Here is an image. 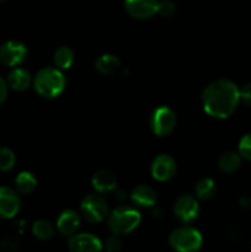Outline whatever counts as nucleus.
<instances>
[{"label": "nucleus", "instance_id": "1a4fd4ad", "mask_svg": "<svg viewBox=\"0 0 251 252\" xmlns=\"http://www.w3.org/2000/svg\"><path fill=\"white\" fill-rule=\"evenodd\" d=\"M176 161L169 154H160L155 158L150 165L153 179L157 181H169L176 174Z\"/></svg>", "mask_w": 251, "mask_h": 252}, {"label": "nucleus", "instance_id": "a211bd4d", "mask_svg": "<svg viewBox=\"0 0 251 252\" xmlns=\"http://www.w3.org/2000/svg\"><path fill=\"white\" fill-rule=\"evenodd\" d=\"M95 65L96 69L98 70V73L103 74V75H110V74L116 73V71L120 69L121 62L116 56L107 53L98 57Z\"/></svg>", "mask_w": 251, "mask_h": 252}, {"label": "nucleus", "instance_id": "f257e3e1", "mask_svg": "<svg viewBox=\"0 0 251 252\" xmlns=\"http://www.w3.org/2000/svg\"><path fill=\"white\" fill-rule=\"evenodd\" d=\"M240 102V89L229 79H218L202 94V105L208 116L224 120L233 115Z\"/></svg>", "mask_w": 251, "mask_h": 252}, {"label": "nucleus", "instance_id": "7ed1b4c3", "mask_svg": "<svg viewBox=\"0 0 251 252\" xmlns=\"http://www.w3.org/2000/svg\"><path fill=\"white\" fill-rule=\"evenodd\" d=\"M142 216L135 208L121 206L113 209L107 216V224L110 230L117 235L129 234L139 225Z\"/></svg>", "mask_w": 251, "mask_h": 252}, {"label": "nucleus", "instance_id": "ddd939ff", "mask_svg": "<svg viewBox=\"0 0 251 252\" xmlns=\"http://www.w3.org/2000/svg\"><path fill=\"white\" fill-rule=\"evenodd\" d=\"M80 216L73 209H66L62 212L57 219V229L64 236H71L78 231L80 226Z\"/></svg>", "mask_w": 251, "mask_h": 252}, {"label": "nucleus", "instance_id": "dca6fc26", "mask_svg": "<svg viewBox=\"0 0 251 252\" xmlns=\"http://www.w3.org/2000/svg\"><path fill=\"white\" fill-rule=\"evenodd\" d=\"M157 192L149 186L140 185L133 189L130 193V199L134 204L139 207H153L157 202Z\"/></svg>", "mask_w": 251, "mask_h": 252}, {"label": "nucleus", "instance_id": "9d476101", "mask_svg": "<svg viewBox=\"0 0 251 252\" xmlns=\"http://www.w3.org/2000/svg\"><path fill=\"white\" fill-rule=\"evenodd\" d=\"M21 206L17 191L6 186H0V218L10 219L17 214Z\"/></svg>", "mask_w": 251, "mask_h": 252}, {"label": "nucleus", "instance_id": "b1692460", "mask_svg": "<svg viewBox=\"0 0 251 252\" xmlns=\"http://www.w3.org/2000/svg\"><path fill=\"white\" fill-rule=\"evenodd\" d=\"M176 12V5L172 0H159L157 5V12L162 17H171Z\"/></svg>", "mask_w": 251, "mask_h": 252}, {"label": "nucleus", "instance_id": "20e7f679", "mask_svg": "<svg viewBox=\"0 0 251 252\" xmlns=\"http://www.w3.org/2000/svg\"><path fill=\"white\" fill-rule=\"evenodd\" d=\"M169 244L175 251L193 252L201 249L202 235L196 228L188 225L180 226L170 233Z\"/></svg>", "mask_w": 251, "mask_h": 252}, {"label": "nucleus", "instance_id": "c85d7f7f", "mask_svg": "<svg viewBox=\"0 0 251 252\" xmlns=\"http://www.w3.org/2000/svg\"><path fill=\"white\" fill-rule=\"evenodd\" d=\"M240 206L243 207V208L248 209L251 207V198H249V197H243V198L240 199Z\"/></svg>", "mask_w": 251, "mask_h": 252}, {"label": "nucleus", "instance_id": "aec40b11", "mask_svg": "<svg viewBox=\"0 0 251 252\" xmlns=\"http://www.w3.org/2000/svg\"><path fill=\"white\" fill-rule=\"evenodd\" d=\"M54 65L61 70H65L71 66L74 63V52L70 47L62 46L54 52L53 56Z\"/></svg>", "mask_w": 251, "mask_h": 252}, {"label": "nucleus", "instance_id": "0eeeda50", "mask_svg": "<svg viewBox=\"0 0 251 252\" xmlns=\"http://www.w3.org/2000/svg\"><path fill=\"white\" fill-rule=\"evenodd\" d=\"M27 58V48L19 41H7L0 46V63L15 68Z\"/></svg>", "mask_w": 251, "mask_h": 252}, {"label": "nucleus", "instance_id": "423d86ee", "mask_svg": "<svg viewBox=\"0 0 251 252\" xmlns=\"http://www.w3.org/2000/svg\"><path fill=\"white\" fill-rule=\"evenodd\" d=\"M149 126L157 137H166L176 127V115L167 106H159L150 115Z\"/></svg>", "mask_w": 251, "mask_h": 252}, {"label": "nucleus", "instance_id": "f03ea898", "mask_svg": "<svg viewBox=\"0 0 251 252\" xmlns=\"http://www.w3.org/2000/svg\"><path fill=\"white\" fill-rule=\"evenodd\" d=\"M32 84L39 96L46 98H53L61 95L66 85L65 76L57 66H47L37 71Z\"/></svg>", "mask_w": 251, "mask_h": 252}, {"label": "nucleus", "instance_id": "f8f14e48", "mask_svg": "<svg viewBox=\"0 0 251 252\" xmlns=\"http://www.w3.org/2000/svg\"><path fill=\"white\" fill-rule=\"evenodd\" d=\"M159 0H125V9L132 17L145 20L157 12Z\"/></svg>", "mask_w": 251, "mask_h": 252}, {"label": "nucleus", "instance_id": "39448f33", "mask_svg": "<svg viewBox=\"0 0 251 252\" xmlns=\"http://www.w3.org/2000/svg\"><path fill=\"white\" fill-rule=\"evenodd\" d=\"M80 212L88 221L98 223L107 218L110 209L106 199L100 193H90L81 201Z\"/></svg>", "mask_w": 251, "mask_h": 252}, {"label": "nucleus", "instance_id": "4be33fe9", "mask_svg": "<svg viewBox=\"0 0 251 252\" xmlns=\"http://www.w3.org/2000/svg\"><path fill=\"white\" fill-rule=\"evenodd\" d=\"M32 233L39 240H49L54 235V226L46 219H39L32 225Z\"/></svg>", "mask_w": 251, "mask_h": 252}, {"label": "nucleus", "instance_id": "2eb2a0df", "mask_svg": "<svg viewBox=\"0 0 251 252\" xmlns=\"http://www.w3.org/2000/svg\"><path fill=\"white\" fill-rule=\"evenodd\" d=\"M7 85L15 91H25L30 88L32 84L31 74L29 70L24 68L15 66L10 74L7 75Z\"/></svg>", "mask_w": 251, "mask_h": 252}, {"label": "nucleus", "instance_id": "cd10ccee", "mask_svg": "<svg viewBox=\"0 0 251 252\" xmlns=\"http://www.w3.org/2000/svg\"><path fill=\"white\" fill-rule=\"evenodd\" d=\"M7 94H9V85H7V81L5 79H2L0 76V105L5 102L7 97Z\"/></svg>", "mask_w": 251, "mask_h": 252}, {"label": "nucleus", "instance_id": "c756f323", "mask_svg": "<svg viewBox=\"0 0 251 252\" xmlns=\"http://www.w3.org/2000/svg\"><path fill=\"white\" fill-rule=\"evenodd\" d=\"M2 1H5V0H0V2H2Z\"/></svg>", "mask_w": 251, "mask_h": 252}, {"label": "nucleus", "instance_id": "f3484780", "mask_svg": "<svg viewBox=\"0 0 251 252\" xmlns=\"http://www.w3.org/2000/svg\"><path fill=\"white\" fill-rule=\"evenodd\" d=\"M15 187L20 194H30L37 187V179L30 171H22L15 179Z\"/></svg>", "mask_w": 251, "mask_h": 252}, {"label": "nucleus", "instance_id": "5701e85b", "mask_svg": "<svg viewBox=\"0 0 251 252\" xmlns=\"http://www.w3.org/2000/svg\"><path fill=\"white\" fill-rule=\"evenodd\" d=\"M16 157L14 152L6 147H0V171H9L14 167Z\"/></svg>", "mask_w": 251, "mask_h": 252}, {"label": "nucleus", "instance_id": "393cba45", "mask_svg": "<svg viewBox=\"0 0 251 252\" xmlns=\"http://www.w3.org/2000/svg\"><path fill=\"white\" fill-rule=\"evenodd\" d=\"M239 154L241 158L251 161V133L244 135L239 142Z\"/></svg>", "mask_w": 251, "mask_h": 252}, {"label": "nucleus", "instance_id": "a878e982", "mask_svg": "<svg viewBox=\"0 0 251 252\" xmlns=\"http://www.w3.org/2000/svg\"><path fill=\"white\" fill-rule=\"evenodd\" d=\"M106 250L110 252H117L122 248V240H121L120 235L117 234H113L111 236H108L107 240H106Z\"/></svg>", "mask_w": 251, "mask_h": 252}, {"label": "nucleus", "instance_id": "6ab92c4d", "mask_svg": "<svg viewBox=\"0 0 251 252\" xmlns=\"http://www.w3.org/2000/svg\"><path fill=\"white\" fill-rule=\"evenodd\" d=\"M241 155L235 152H226L219 158L218 166L225 174H233L240 167Z\"/></svg>", "mask_w": 251, "mask_h": 252}, {"label": "nucleus", "instance_id": "4468645a", "mask_svg": "<svg viewBox=\"0 0 251 252\" xmlns=\"http://www.w3.org/2000/svg\"><path fill=\"white\" fill-rule=\"evenodd\" d=\"M93 187L98 193H107L117 187V179L108 170H98L91 179Z\"/></svg>", "mask_w": 251, "mask_h": 252}, {"label": "nucleus", "instance_id": "6e6552de", "mask_svg": "<svg viewBox=\"0 0 251 252\" xmlns=\"http://www.w3.org/2000/svg\"><path fill=\"white\" fill-rule=\"evenodd\" d=\"M199 204L196 197L191 194H182L176 199L174 206V214L181 223H191L197 218Z\"/></svg>", "mask_w": 251, "mask_h": 252}, {"label": "nucleus", "instance_id": "9b49d317", "mask_svg": "<svg viewBox=\"0 0 251 252\" xmlns=\"http://www.w3.org/2000/svg\"><path fill=\"white\" fill-rule=\"evenodd\" d=\"M68 248L73 252H97L102 250V243L93 234L75 233L69 236Z\"/></svg>", "mask_w": 251, "mask_h": 252}, {"label": "nucleus", "instance_id": "412c9836", "mask_svg": "<svg viewBox=\"0 0 251 252\" xmlns=\"http://www.w3.org/2000/svg\"><path fill=\"white\" fill-rule=\"evenodd\" d=\"M216 182L209 177H204L194 186V196L201 201H209L216 194Z\"/></svg>", "mask_w": 251, "mask_h": 252}, {"label": "nucleus", "instance_id": "bb28decb", "mask_svg": "<svg viewBox=\"0 0 251 252\" xmlns=\"http://www.w3.org/2000/svg\"><path fill=\"white\" fill-rule=\"evenodd\" d=\"M240 100L248 106H251V83L245 84L240 89Z\"/></svg>", "mask_w": 251, "mask_h": 252}]
</instances>
